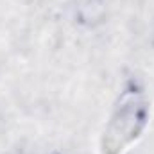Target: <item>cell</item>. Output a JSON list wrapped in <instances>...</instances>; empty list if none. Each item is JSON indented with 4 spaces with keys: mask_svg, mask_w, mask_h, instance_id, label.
Returning <instances> with one entry per match:
<instances>
[{
    "mask_svg": "<svg viewBox=\"0 0 154 154\" xmlns=\"http://www.w3.org/2000/svg\"><path fill=\"white\" fill-rule=\"evenodd\" d=\"M143 122H145L143 100L138 95L127 93L109 122L106 133V151L115 154L122 151V147L127 145L140 133Z\"/></svg>",
    "mask_w": 154,
    "mask_h": 154,
    "instance_id": "1",
    "label": "cell"
}]
</instances>
